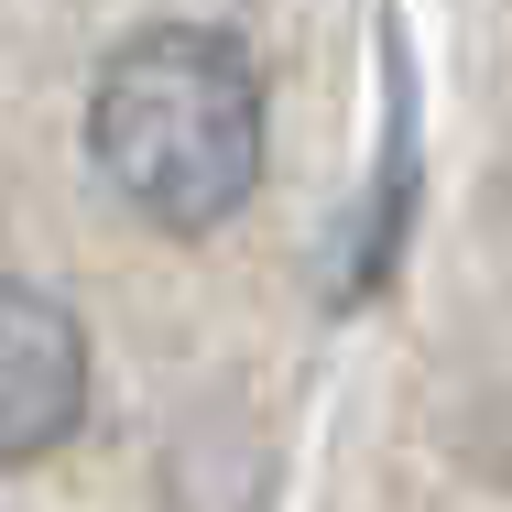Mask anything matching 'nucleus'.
<instances>
[{"instance_id":"obj_1","label":"nucleus","mask_w":512,"mask_h":512,"mask_svg":"<svg viewBox=\"0 0 512 512\" xmlns=\"http://www.w3.org/2000/svg\"><path fill=\"white\" fill-rule=\"evenodd\" d=\"M88 164L142 229L197 240L262 186V77L229 33L153 22L131 33L88 88Z\"/></svg>"},{"instance_id":"obj_2","label":"nucleus","mask_w":512,"mask_h":512,"mask_svg":"<svg viewBox=\"0 0 512 512\" xmlns=\"http://www.w3.org/2000/svg\"><path fill=\"white\" fill-rule=\"evenodd\" d=\"M88 414V338L44 284L0 273V469H33Z\"/></svg>"}]
</instances>
